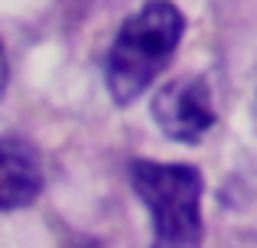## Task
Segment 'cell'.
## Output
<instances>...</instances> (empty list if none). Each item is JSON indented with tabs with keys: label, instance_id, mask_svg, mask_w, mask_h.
<instances>
[{
	"label": "cell",
	"instance_id": "6da1fadb",
	"mask_svg": "<svg viewBox=\"0 0 257 248\" xmlns=\"http://www.w3.org/2000/svg\"><path fill=\"white\" fill-rule=\"evenodd\" d=\"M182 33L186 17L170 0H147L120 23L104 62V82L114 102L131 105L157 82V75L173 62Z\"/></svg>",
	"mask_w": 257,
	"mask_h": 248
},
{
	"label": "cell",
	"instance_id": "7a4b0ae2",
	"mask_svg": "<svg viewBox=\"0 0 257 248\" xmlns=\"http://www.w3.org/2000/svg\"><path fill=\"white\" fill-rule=\"evenodd\" d=\"M131 186L153 222L150 248L202 245V173L189 163L134 160Z\"/></svg>",
	"mask_w": 257,
	"mask_h": 248
},
{
	"label": "cell",
	"instance_id": "3957f363",
	"mask_svg": "<svg viewBox=\"0 0 257 248\" xmlns=\"http://www.w3.org/2000/svg\"><path fill=\"white\" fill-rule=\"evenodd\" d=\"M153 118L166 137L179 144H199L215 124L212 89L202 75H182L153 95Z\"/></svg>",
	"mask_w": 257,
	"mask_h": 248
},
{
	"label": "cell",
	"instance_id": "277c9868",
	"mask_svg": "<svg viewBox=\"0 0 257 248\" xmlns=\"http://www.w3.org/2000/svg\"><path fill=\"white\" fill-rule=\"evenodd\" d=\"M43 193V160L23 137H0V209H23Z\"/></svg>",
	"mask_w": 257,
	"mask_h": 248
},
{
	"label": "cell",
	"instance_id": "5b68a950",
	"mask_svg": "<svg viewBox=\"0 0 257 248\" xmlns=\"http://www.w3.org/2000/svg\"><path fill=\"white\" fill-rule=\"evenodd\" d=\"M7 89V56H4V43H0V95Z\"/></svg>",
	"mask_w": 257,
	"mask_h": 248
},
{
	"label": "cell",
	"instance_id": "8992f818",
	"mask_svg": "<svg viewBox=\"0 0 257 248\" xmlns=\"http://www.w3.org/2000/svg\"><path fill=\"white\" fill-rule=\"evenodd\" d=\"M78 248H98V245H94V242H82V245H78Z\"/></svg>",
	"mask_w": 257,
	"mask_h": 248
}]
</instances>
